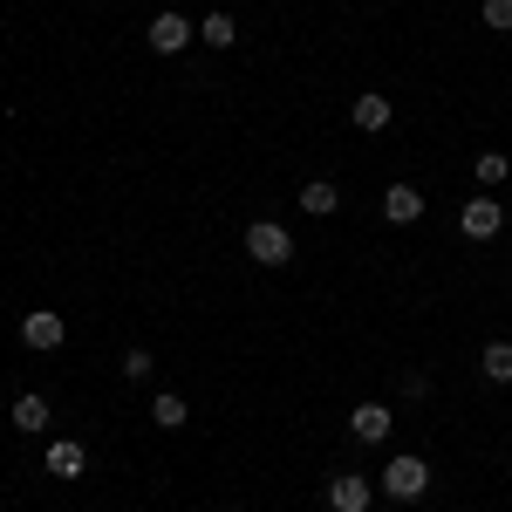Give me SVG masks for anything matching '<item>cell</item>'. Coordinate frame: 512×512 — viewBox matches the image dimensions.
Here are the masks:
<instances>
[{"instance_id": "obj_1", "label": "cell", "mask_w": 512, "mask_h": 512, "mask_svg": "<svg viewBox=\"0 0 512 512\" xmlns=\"http://www.w3.org/2000/svg\"><path fill=\"white\" fill-rule=\"evenodd\" d=\"M383 492H390L396 506H417V499L431 492V465H424L417 451H396L390 465H383Z\"/></svg>"}, {"instance_id": "obj_2", "label": "cell", "mask_w": 512, "mask_h": 512, "mask_svg": "<svg viewBox=\"0 0 512 512\" xmlns=\"http://www.w3.org/2000/svg\"><path fill=\"white\" fill-rule=\"evenodd\" d=\"M246 260H253V267H287V260H294L287 226H280V219H253V226H246Z\"/></svg>"}, {"instance_id": "obj_3", "label": "cell", "mask_w": 512, "mask_h": 512, "mask_svg": "<svg viewBox=\"0 0 512 512\" xmlns=\"http://www.w3.org/2000/svg\"><path fill=\"white\" fill-rule=\"evenodd\" d=\"M192 41H198V21H185L178 7H164L158 21H151V48H158V55H185Z\"/></svg>"}, {"instance_id": "obj_4", "label": "cell", "mask_w": 512, "mask_h": 512, "mask_svg": "<svg viewBox=\"0 0 512 512\" xmlns=\"http://www.w3.org/2000/svg\"><path fill=\"white\" fill-rule=\"evenodd\" d=\"M62 335H69V321L55 315V308H35V315H21V342H28L35 355L62 349Z\"/></svg>"}, {"instance_id": "obj_5", "label": "cell", "mask_w": 512, "mask_h": 512, "mask_svg": "<svg viewBox=\"0 0 512 512\" xmlns=\"http://www.w3.org/2000/svg\"><path fill=\"white\" fill-rule=\"evenodd\" d=\"M369 499H376V485L362 472H335L328 478V506L335 512H369Z\"/></svg>"}, {"instance_id": "obj_6", "label": "cell", "mask_w": 512, "mask_h": 512, "mask_svg": "<svg viewBox=\"0 0 512 512\" xmlns=\"http://www.w3.org/2000/svg\"><path fill=\"white\" fill-rule=\"evenodd\" d=\"M458 226H465V239H492L506 226V205H499V198H472V205L458 212Z\"/></svg>"}, {"instance_id": "obj_7", "label": "cell", "mask_w": 512, "mask_h": 512, "mask_svg": "<svg viewBox=\"0 0 512 512\" xmlns=\"http://www.w3.org/2000/svg\"><path fill=\"white\" fill-rule=\"evenodd\" d=\"M383 219H390V226H417V219H424V192H417V185H390V192H383Z\"/></svg>"}, {"instance_id": "obj_8", "label": "cell", "mask_w": 512, "mask_h": 512, "mask_svg": "<svg viewBox=\"0 0 512 512\" xmlns=\"http://www.w3.org/2000/svg\"><path fill=\"white\" fill-rule=\"evenodd\" d=\"M41 465H48V472H55V478H82V472H89V451H82L76 437H55Z\"/></svg>"}, {"instance_id": "obj_9", "label": "cell", "mask_w": 512, "mask_h": 512, "mask_svg": "<svg viewBox=\"0 0 512 512\" xmlns=\"http://www.w3.org/2000/svg\"><path fill=\"white\" fill-rule=\"evenodd\" d=\"M349 431L362 437V444H383V437H390V410H383V403H355V410H349Z\"/></svg>"}, {"instance_id": "obj_10", "label": "cell", "mask_w": 512, "mask_h": 512, "mask_svg": "<svg viewBox=\"0 0 512 512\" xmlns=\"http://www.w3.org/2000/svg\"><path fill=\"white\" fill-rule=\"evenodd\" d=\"M390 117H396L390 96H355V103H349V123H355V130H369V137H376V130H390Z\"/></svg>"}, {"instance_id": "obj_11", "label": "cell", "mask_w": 512, "mask_h": 512, "mask_svg": "<svg viewBox=\"0 0 512 512\" xmlns=\"http://www.w3.org/2000/svg\"><path fill=\"white\" fill-rule=\"evenodd\" d=\"M335 205H342V192H335L328 178H308V185H301V212H308V219H335Z\"/></svg>"}, {"instance_id": "obj_12", "label": "cell", "mask_w": 512, "mask_h": 512, "mask_svg": "<svg viewBox=\"0 0 512 512\" xmlns=\"http://www.w3.org/2000/svg\"><path fill=\"white\" fill-rule=\"evenodd\" d=\"M198 41H205V48H233V41H239V21L226 14V7H212V14L198 21Z\"/></svg>"}, {"instance_id": "obj_13", "label": "cell", "mask_w": 512, "mask_h": 512, "mask_svg": "<svg viewBox=\"0 0 512 512\" xmlns=\"http://www.w3.org/2000/svg\"><path fill=\"white\" fill-rule=\"evenodd\" d=\"M14 424H21V431H48V396L21 390V396H14Z\"/></svg>"}, {"instance_id": "obj_14", "label": "cell", "mask_w": 512, "mask_h": 512, "mask_svg": "<svg viewBox=\"0 0 512 512\" xmlns=\"http://www.w3.org/2000/svg\"><path fill=\"white\" fill-rule=\"evenodd\" d=\"M151 424H158V431H185V396L158 390V396H151Z\"/></svg>"}, {"instance_id": "obj_15", "label": "cell", "mask_w": 512, "mask_h": 512, "mask_svg": "<svg viewBox=\"0 0 512 512\" xmlns=\"http://www.w3.org/2000/svg\"><path fill=\"white\" fill-rule=\"evenodd\" d=\"M478 376H485V383H512V342H485V355H478Z\"/></svg>"}, {"instance_id": "obj_16", "label": "cell", "mask_w": 512, "mask_h": 512, "mask_svg": "<svg viewBox=\"0 0 512 512\" xmlns=\"http://www.w3.org/2000/svg\"><path fill=\"white\" fill-rule=\"evenodd\" d=\"M472 171H478V185H506V178H512V158H506V151H478Z\"/></svg>"}, {"instance_id": "obj_17", "label": "cell", "mask_w": 512, "mask_h": 512, "mask_svg": "<svg viewBox=\"0 0 512 512\" xmlns=\"http://www.w3.org/2000/svg\"><path fill=\"white\" fill-rule=\"evenodd\" d=\"M151 369H158L151 349H123V383H151Z\"/></svg>"}, {"instance_id": "obj_18", "label": "cell", "mask_w": 512, "mask_h": 512, "mask_svg": "<svg viewBox=\"0 0 512 512\" xmlns=\"http://www.w3.org/2000/svg\"><path fill=\"white\" fill-rule=\"evenodd\" d=\"M485 28H499V35H512V0H485Z\"/></svg>"}, {"instance_id": "obj_19", "label": "cell", "mask_w": 512, "mask_h": 512, "mask_svg": "<svg viewBox=\"0 0 512 512\" xmlns=\"http://www.w3.org/2000/svg\"><path fill=\"white\" fill-rule=\"evenodd\" d=\"M403 396H410V403H424V396H431V376H424V369H410V376H403Z\"/></svg>"}]
</instances>
